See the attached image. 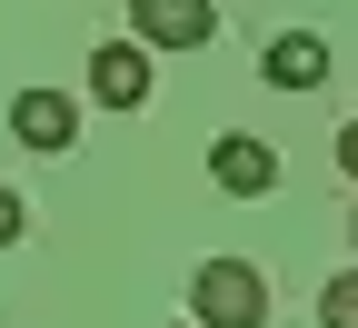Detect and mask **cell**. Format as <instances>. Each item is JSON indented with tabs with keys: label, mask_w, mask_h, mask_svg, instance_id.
Returning a JSON list of instances; mask_svg holds the SVG:
<instances>
[{
	"label": "cell",
	"mask_w": 358,
	"mask_h": 328,
	"mask_svg": "<svg viewBox=\"0 0 358 328\" xmlns=\"http://www.w3.org/2000/svg\"><path fill=\"white\" fill-rule=\"evenodd\" d=\"M20 229H30V209H20V190H0V249L20 239Z\"/></svg>",
	"instance_id": "obj_8"
},
{
	"label": "cell",
	"mask_w": 358,
	"mask_h": 328,
	"mask_svg": "<svg viewBox=\"0 0 358 328\" xmlns=\"http://www.w3.org/2000/svg\"><path fill=\"white\" fill-rule=\"evenodd\" d=\"M259 80H268V90H319V80H329V40H319V30H279V40L259 50Z\"/></svg>",
	"instance_id": "obj_6"
},
{
	"label": "cell",
	"mask_w": 358,
	"mask_h": 328,
	"mask_svg": "<svg viewBox=\"0 0 358 328\" xmlns=\"http://www.w3.org/2000/svg\"><path fill=\"white\" fill-rule=\"evenodd\" d=\"M319 328H358V269H338L319 289Z\"/></svg>",
	"instance_id": "obj_7"
},
{
	"label": "cell",
	"mask_w": 358,
	"mask_h": 328,
	"mask_svg": "<svg viewBox=\"0 0 358 328\" xmlns=\"http://www.w3.org/2000/svg\"><path fill=\"white\" fill-rule=\"evenodd\" d=\"M189 328H268V278L249 259H199L189 269Z\"/></svg>",
	"instance_id": "obj_1"
},
{
	"label": "cell",
	"mask_w": 358,
	"mask_h": 328,
	"mask_svg": "<svg viewBox=\"0 0 358 328\" xmlns=\"http://www.w3.org/2000/svg\"><path fill=\"white\" fill-rule=\"evenodd\" d=\"M209 179L229 199H268V190H279V150L249 139V129H229V139H209Z\"/></svg>",
	"instance_id": "obj_4"
},
{
	"label": "cell",
	"mask_w": 358,
	"mask_h": 328,
	"mask_svg": "<svg viewBox=\"0 0 358 328\" xmlns=\"http://www.w3.org/2000/svg\"><path fill=\"white\" fill-rule=\"evenodd\" d=\"M338 169H348V179H358V120H348V129H338Z\"/></svg>",
	"instance_id": "obj_9"
},
{
	"label": "cell",
	"mask_w": 358,
	"mask_h": 328,
	"mask_svg": "<svg viewBox=\"0 0 358 328\" xmlns=\"http://www.w3.org/2000/svg\"><path fill=\"white\" fill-rule=\"evenodd\" d=\"M129 40H140V50H209L219 10L209 0H129Z\"/></svg>",
	"instance_id": "obj_2"
},
{
	"label": "cell",
	"mask_w": 358,
	"mask_h": 328,
	"mask_svg": "<svg viewBox=\"0 0 358 328\" xmlns=\"http://www.w3.org/2000/svg\"><path fill=\"white\" fill-rule=\"evenodd\" d=\"M10 139H20V150H70V139H80V100H70V90H20V100H10Z\"/></svg>",
	"instance_id": "obj_5"
},
{
	"label": "cell",
	"mask_w": 358,
	"mask_h": 328,
	"mask_svg": "<svg viewBox=\"0 0 358 328\" xmlns=\"http://www.w3.org/2000/svg\"><path fill=\"white\" fill-rule=\"evenodd\" d=\"M150 50L140 40H100V50H90V100L100 110H150Z\"/></svg>",
	"instance_id": "obj_3"
}]
</instances>
